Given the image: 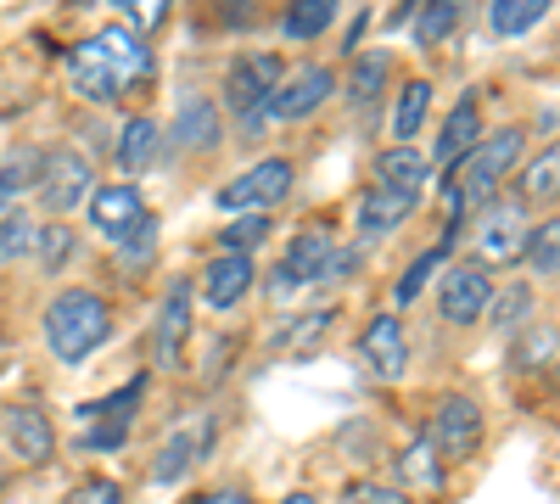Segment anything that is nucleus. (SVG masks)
Segmentation results:
<instances>
[{
  "label": "nucleus",
  "mask_w": 560,
  "mask_h": 504,
  "mask_svg": "<svg viewBox=\"0 0 560 504\" xmlns=\"http://www.w3.org/2000/svg\"><path fill=\"white\" fill-rule=\"evenodd\" d=\"M68 79L84 102H124L135 84L152 79V51H147V39L118 23V28H102L73 45Z\"/></svg>",
  "instance_id": "nucleus-1"
},
{
  "label": "nucleus",
  "mask_w": 560,
  "mask_h": 504,
  "mask_svg": "<svg viewBox=\"0 0 560 504\" xmlns=\"http://www.w3.org/2000/svg\"><path fill=\"white\" fill-rule=\"evenodd\" d=\"M113 331V314L96 292H62L51 308H45V342L62 364H79L84 353H96Z\"/></svg>",
  "instance_id": "nucleus-2"
},
{
  "label": "nucleus",
  "mask_w": 560,
  "mask_h": 504,
  "mask_svg": "<svg viewBox=\"0 0 560 504\" xmlns=\"http://www.w3.org/2000/svg\"><path fill=\"white\" fill-rule=\"evenodd\" d=\"M522 163V129H499V134H488V141L465 157V168H459V179H454V197L459 202H488L493 197V186Z\"/></svg>",
  "instance_id": "nucleus-3"
},
{
  "label": "nucleus",
  "mask_w": 560,
  "mask_h": 504,
  "mask_svg": "<svg viewBox=\"0 0 560 504\" xmlns=\"http://www.w3.org/2000/svg\"><path fill=\"white\" fill-rule=\"evenodd\" d=\"M527 208L516 197H504V202H488L482 219H477V231H471V247L482 263H516L527 258Z\"/></svg>",
  "instance_id": "nucleus-4"
},
{
  "label": "nucleus",
  "mask_w": 560,
  "mask_h": 504,
  "mask_svg": "<svg viewBox=\"0 0 560 504\" xmlns=\"http://www.w3.org/2000/svg\"><path fill=\"white\" fill-rule=\"evenodd\" d=\"M280 57H269V51H253V57H236L230 62V73H224V96H230V107L242 113V124H253L258 113H269V96L280 90Z\"/></svg>",
  "instance_id": "nucleus-5"
},
{
  "label": "nucleus",
  "mask_w": 560,
  "mask_h": 504,
  "mask_svg": "<svg viewBox=\"0 0 560 504\" xmlns=\"http://www.w3.org/2000/svg\"><path fill=\"white\" fill-rule=\"evenodd\" d=\"M39 208L45 213H73L84 197H90V163L79 152H51V157H39Z\"/></svg>",
  "instance_id": "nucleus-6"
},
{
  "label": "nucleus",
  "mask_w": 560,
  "mask_h": 504,
  "mask_svg": "<svg viewBox=\"0 0 560 504\" xmlns=\"http://www.w3.org/2000/svg\"><path fill=\"white\" fill-rule=\"evenodd\" d=\"M482 443V409L471 398H443L438 403V421H432V448H438V460H471Z\"/></svg>",
  "instance_id": "nucleus-7"
},
{
  "label": "nucleus",
  "mask_w": 560,
  "mask_h": 504,
  "mask_svg": "<svg viewBox=\"0 0 560 504\" xmlns=\"http://www.w3.org/2000/svg\"><path fill=\"white\" fill-rule=\"evenodd\" d=\"M140 392H147V382H129L118 398H102V403H84L79 409V421H84V448H118L124 437H129V421H135V403H140Z\"/></svg>",
  "instance_id": "nucleus-8"
},
{
  "label": "nucleus",
  "mask_w": 560,
  "mask_h": 504,
  "mask_svg": "<svg viewBox=\"0 0 560 504\" xmlns=\"http://www.w3.org/2000/svg\"><path fill=\"white\" fill-rule=\"evenodd\" d=\"M292 191V163H280V157H269V163H258V168H247V174H236L230 186L219 191V202L224 208H247V213H264V208H275L280 197Z\"/></svg>",
  "instance_id": "nucleus-9"
},
{
  "label": "nucleus",
  "mask_w": 560,
  "mask_h": 504,
  "mask_svg": "<svg viewBox=\"0 0 560 504\" xmlns=\"http://www.w3.org/2000/svg\"><path fill=\"white\" fill-rule=\"evenodd\" d=\"M331 96H337V73H331V68H298V73H292V79L269 96V118L298 124V118L319 113Z\"/></svg>",
  "instance_id": "nucleus-10"
},
{
  "label": "nucleus",
  "mask_w": 560,
  "mask_h": 504,
  "mask_svg": "<svg viewBox=\"0 0 560 504\" xmlns=\"http://www.w3.org/2000/svg\"><path fill=\"white\" fill-rule=\"evenodd\" d=\"M493 303V286H488V269L482 263H459L443 274V292H438V308L448 326H471V319H482Z\"/></svg>",
  "instance_id": "nucleus-11"
},
{
  "label": "nucleus",
  "mask_w": 560,
  "mask_h": 504,
  "mask_svg": "<svg viewBox=\"0 0 560 504\" xmlns=\"http://www.w3.org/2000/svg\"><path fill=\"white\" fill-rule=\"evenodd\" d=\"M90 219H96V231L118 247V242H129L140 224H147V202H140L135 186H96L90 191Z\"/></svg>",
  "instance_id": "nucleus-12"
},
{
  "label": "nucleus",
  "mask_w": 560,
  "mask_h": 504,
  "mask_svg": "<svg viewBox=\"0 0 560 504\" xmlns=\"http://www.w3.org/2000/svg\"><path fill=\"white\" fill-rule=\"evenodd\" d=\"M359 353H364V364H370V376H376V382H398L404 364H409L404 326H398L393 314H376V319L359 331Z\"/></svg>",
  "instance_id": "nucleus-13"
},
{
  "label": "nucleus",
  "mask_w": 560,
  "mask_h": 504,
  "mask_svg": "<svg viewBox=\"0 0 560 504\" xmlns=\"http://www.w3.org/2000/svg\"><path fill=\"white\" fill-rule=\"evenodd\" d=\"M7 443L28 466H45L57 454V432H51V421H45V409H34V403H12L7 409Z\"/></svg>",
  "instance_id": "nucleus-14"
},
{
  "label": "nucleus",
  "mask_w": 560,
  "mask_h": 504,
  "mask_svg": "<svg viewBox=\"0 0 560 504\" xmlns=\"http://www.w3.org/2000/svg\"><path fill=\"white\" fill-rule=\"evenodd\" d=\"M331 258H337L331 231H325V224H308V231L287 247V263H280V274H287V281H280V292L298 286V281H319V274L331 269Z\"/></svg>",
  "instance_id": "nucleus-15"
},
{
  "label": "nucleus",
  "mask_w": 560,
  "mask_h": 504,
  "mask_svg": "<svg viewBox=\"0 0 560 504\" xmlns=\"http://www.w3.org/2000/svg\"><path fill=\"white\" fill-rule=\"evenodd\" d=\"M185 337H191V281H174L163 297V314H158V337H152L158 364H179Z\"/></svg>",
  "instance_id": "nucleus-16"
},
{
  "label": "nucleus",
  "mask_w": 560,
  "mask_h": 504,
  "mask_svg": "<svg viewBox=\"0 0 560 504\" xmlns=\"http://www.w3.org/2000/svg\"><path fill=\"white\" fill-rule=\"evenodd\" d=\"M208 437H213V426L208 421H191V426H179L163 448H158V460H152V482H179L185 471H191V460H197V454L208 448Z\"/></svg>",
  "instance_id": "nucleus-17"
},
{
  "label": "nucleus",
  "mask_w": 560,
  "mask_h": 504,
  "mask_svg": "<svg viewBox=\"0 0 560 504\" xmlns=\"http://www.w3.org/2000/svg\"><path fill=\"white\" fill-rule=\"evenodd\" d=\"M247 286H253V258H247V253H224V258H213V263L202 269V297H208L213 308L242 303Z\"/></svg>",
  "instance_id": "nucleus-18"
},
{
  "label": "nucleus",
  "mask_w": 560,
  "mask_h": 504,
  "mask_svg": "<svg viewBox=\"0 0 560 504\" xmlns=\"http://www.w3.org/2000/svg\"><path fill=\"white\" fill-rule=\"evenodd\" d=\"M174 141H179L185 152H213V146L224 141L219 107H213L208 96H191V102L179 107V118H174Z\"/></svg>",
  "instance_id": "nucleus-19"
},
{
  "label": "nucleus",
  "mask_w": 560,
  "mask_h": 504,
  "mask_svg": "<svg viewBox=\"0 0 560 504\" xmlns=\"http://www.w3.org/2000/svg\"><path fill=\"white\" fill-rule=\"evenodd\" d=\"M415 202H420V197H409V191L370 186L364 202H359V231H364V236H387V231H398V224L415 213Z\"/></svg>",
  "instance_id": "nucleus-20"
},
{
  "label": "nucleus",
  "mask_w": 560,
  "mask_h": 504,
  "mask_svg": "<svg viewBox=\"0 0 560 504\" xmlns=\"http://www.w3.org/2000/svg\"><path fill=\"white\" fill-rule=\"evenodd\" d=\"M427 179H432V163L420 157V152H409V146H393V152L376 157V186H387V191L420 197V186H427Z\"/></svg>",
  "instance_id": "nucleus-21"
},
{
  "label": "nucleus",
  "mask_w": 560,
  "mask_h": 504,
  "mask_svg": "<svg viewBox=\"0 0 560 504\" xmlns=\"http://www.w3.org/2000/svg\"><path fill=\"white\" fill-rule=\"evenodd\" d=\"M477 134H482V113H477V102L471 96H465L448 118H443V129H438V163H454V157H465V152H471V141H477Z\"/></svg>",
  "instance_id": "nucleus-22"
},
{
  "label": "nucleus",
  "mask_w": 560,
  "mask_h": 504,
  "mask_svg": "<svg viewBox=\"0 0 560 504\" xmlns=\"http://www.w3.org/2000/svg\"><path fill=\"white\" fill-rule=\"evenodd\" d=\"M158 163V124L152 118H129L124 134H118V168L124 174H140Z\"/></svg>",
  "instance_id": "nucleus-23"
},
{
  "label": "nucleus",
  "mask_w": 560,
  "mask_h": 504,
  "mask_svg": "<svg viewBox=\"0 0 560 504\" xmlns=\"http://www.w3.org/2000/svg\"><path fill=\"white\" fill-rule=\"evenodd\" d=\"M544 12H549V0H493L488 23H493V34L516 39V34H527L533 23H544Z\"/></svg>",
  "instance_id": "nucleus-24"
},
{
  "label": "nucleus",
  "mask_w": 560,
  "mask_h": 504,
  "mask_svg": "<svg viewBox=\"0 0 560 504\" xmlns=\"http://www.w3.org/2000/svg\"><path fill=\"white\" fill-rule=\"evenodd\" d=\"M555 191H560V146H549V152H538L527 163V174H522V208L527 202H549Z\"/></svg>",
  "instance_id": "nucleus-25"
},
{
  "label": "nucleus",
  "mask_w": 560,
  "mask_h": 504,
  "mask_svg": "<svg viewBox=\"0 0 560 504\" xmlns=\"http://www.w3.org/2000/svg\"><path fill=\"white\" fill-rule=\"evenodd\" d=\"M427 107H432V84H427V79H409L404 96H398V118H393L398 141H415L420 124H427Z\"/></svg>",
  "instance_id": "nucleus-26"
},
{
  "label": "nucleus",
  "mask_w": 560,
  "mask_h": 504,
  "mask_svg": "<svg viewBox=\"0 0 560 504\" xmlns=\"http://www.w3.org/2000/svg\"><path fill=\"white\" fill-rule=\"evenodd\" d=\"M398 471H404V482L427 488V493L443 488V460H438V448H432V443H409V448L398 454Z\"/></svg>",
  "instance_id": "nucleus-27"
},
{
  "label": "nucleus",
  "mask_w": 560,
  "mask_h": 504,
  "mask_svg": "<svg viewBox=\"0 0 560 504\" xmlns=\"http://www.w3.org/2000/svg\"><path fill=\"white\" fill-rule=\"evenodd\" d=\"M331 17H337L331 0H298V7L280 17V28H287V39H314V34L331 28Z\"/></svg>",
  "instance_id": "nucleus-28"
},
{
  "label": "nucleus",
  "mask_w": 560,
  "mask_h": 504,
  "mask_svg": "<svg viewBox=\"0 0 560 504\" xmlns=\"http://www.w3.org/2000/svg\"><path fill=\"white\" fill-rule=\"evenodd\" d=\"M382 84H387V51H364L359 68H353V79H348V102L353 107H370Z\"/></svg>",
  "instance_id": "nucleus-29"
},
{
  "label": "nucleus",
  "mask_w": 560,
  "mask_h": 504,
  "mask_svg": "<svg viewBox=\"0 0 560 504\" xmlns=\"http://www.w3.org/2000/svg\"><path fill=\"white\" fill-rule=\"evenodd\" d=\"M34 179H39V157L34 152H23V157H12L7 168H0V219L18 213V197H23V186H34Z\"/></svg>",
  "instance_id": "nucleus-30"
},
{
  "label": "nucleus",
  "mask_w": 560,
  "mask_h": 504,
  "mask_svg": "<svg viewBox=\"0 0 560 504\" xmlns=\"http://www.w3.org/2000/svg\"><path fill=\"white\" fill-rule=\"evenodd\" d=\"M34 242H39V231L28 224V213H7V219H0V263L28 258V253H34Z\"/></svg>",
  "instance_id": "nucleus-31"
},
{
  "label": "nucleus",
  "mask_w": 560,
  "mask_h": 504,
  "mask_svg": "<svg viewBox=\"0 0 560 504\" xmlns=\"http://www.w3.org/2000/svg\"><path fill=\"white\" fill-rule=\"evenodd\" d=\"M527 263L538 274H560V219H544L538 231L527 236Z\"/></svg>",
  "instance_id": "nucleus-32"
},
{
  "label": "nucleus",
  "mask_w": 560,
  "mask_h": 504,
  "mask_svg": "<svg viewBox=\"0 0 560 504\" xmlns=\"http://www.w3.org/2000/svg\"><path fill=\"white\" fill-rule=\"evenodd\" d=\"M68 258H73V231H68L62 219H57V224H45V231H39V269H45V274H57Z\"/></svg>",
  "instance_id": "nucleus-33"
},
{
  "label": "nucleus",
  "mask_w": 560,
  "mask_h": 504,
  "mask_svg": "<svg viewBox=\"0 0 560 504\" xmlns=\"http://www.w3.org/2000/svg\"><path fill=\"white\" fill-rule=\"evenodd\" d=\"M454 23H459V7H454V0H438V7H427V12L415 17V39L420 45H438Z\"/></svg>",
  "instance_id": "nucleus-34"
},
{
  "label": "nucleus",
  "mask_w": 560,
  "mask_h": 504,
  "mask_svg": "<svg viewBox=\"0 0 560 504\" xmlns=\"http://www.w3.org/2000/svg\"><path fill=\"white\" fill-rule=\"evenodd\" d=\"M264 236H269V219H264V213H247V219L230 224V231H224L219 242H224L230 253H247V258H253V247H258Z\"/></svg>",
  "instance_id": "nucleus-35"
},
{
  "label": "nucleus",
  "mask_w": 560,
  "mask_h": 504,
  "mask_svg": "<svg viewBox=\"0 0 560 504\" xmlns=\"http://www.w3.org/2000/svg\"><path fill=\"white\" fill-rule=\"evenodd\" d=\"M325 326H331V314H325V308H314V314H303V319H298V326H287V331H280V337H275V348H308V342H314Z\"/></svg>",
  "instance_id": "nucleus-36"
},
{
  "label": "nucleus",
  "mask_w": 560,
  "mask_h": 504,
  "mask_svg": "<svg viewBox=\"0 0 560 504\" xmlns=\"http://www.w3.org/2000/svg\"><path fill=\"white\" fill-rule=\"evenodd\" d=\"M118 253H124V263H147V258L158 253V224L147 219V224H140V231H135L129 242H118Z\"/></svg>",
  "instance_id": "nucleus-37"
},
{
  "label": "nucleus",
  "mask_w": 560,
  "mask_h": 504,
  "mask_svg": "<svg viewBox=\"0 0 560 504\" xmlns=\"http://www.w3.org/2000/svg\"><path fill=\"white\" fill-rule=\"evenodd\" d=\"M68 504H124V493H118V482H107V477H90V482L73 488Z\"/></svg>",
  "instance_id": "nucleus-38"
},
{
  "label": "nucleus",
  "mask_w": 560,
  "mask_h": 504,
  "mask_svg": "<svg viewBox=\"0 0 560 504\" xmlns=\"http://www.w3.org/2000/svg\"><path fill=\"white\" fill-rule=\"evenodd\" d=\"M443 247H448V242H443ZM443 247H438V253H427V258H415V263H409V274H404V281H398V303H409V297L420 292V281H427V274H432V269L443 263Z\"/></svg>",
  "instance_id": "nucleus-39"
},
{
  "label": "nucleus",
  "mask_w": 560,
  "mask_h": 504,
  "mask_svg": "<svg viewBox=\"0 0 560 504\" xmlns=\"http://www.w3.org/2000/svg\"><path fill=\"white\" fill-rule=\"evenodd\" d=\"M163 17H168L163 0H158V7H152V0H129V23H124V28L135 34V28H152V23H163Z\"/></svg>",
  "instance_id": "nucleus-40"
},
{
  "label": "nucleus",
  "mask_w": 560,
  "mask_h": 504,
  "mask_svg": "<svg viewBox=\"0 0 560 504\" xmlns=\"http://www.w3.org/2000/svg\"><path fill=\"white\" fill-rule=\"evenodd\" d=\"M527 303H533L527 292H510V297H499V326H516V319L527 314Z\"/></svg>",
  "instance_id": "nucleus-41"
},
{
  "label": "nucleus",
  "mask_w": 560,
  "mask_h": 504,
  "mask_svg": "<svg viewBox=\"0 0 560 504\" xmlns=\"http://www.w3.org/2000/svg\"><path fill=\"white\" fill-rule=\"evenodd\" d=\"M202 504H247V493H242V488H219V493H208Z\"/></svg>",
  "instance_id": "nucleus-42"
},
{
  "label": "nucleus",
  "mask_w": 560,
  "mask_h": 504,
  "mask_svg": "<svg viewBox=\"0 0 560 504\" xmlns=\"http://www.w3.org/2000/svg\"><path fill=\"white\" fill-rule=\"evenodd\" d=\"M359 504H398V493H387V488H382V493H376V488H359Z\"/></svg>",
  "instance_id": "nucleus-43"
},
{
  "label": "nucleus",
  "mask_w": 560,
  "mask_h": 504,
  "mask_svg": "<svg viewBox=\"0 0 560 504\" xmlns=\"http://www.w3.org/2000/svg\"><path fill=\"white\" fill-rule=\"evenodd\" d=\"M280 504H314L308 493H287V499H280Z\"/></svg>",
  "instance_id": "nucleus-44"
}]
</instances>
